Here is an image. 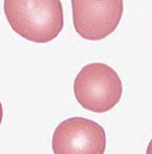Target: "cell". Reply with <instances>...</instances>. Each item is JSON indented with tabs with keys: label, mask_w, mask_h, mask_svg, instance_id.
<instances>
[{
	"label": "cell",
	"mask_w": 152,
	"mask_h": 154,
	"mask_svg": "<svg viewBox=\"0 0 152 154\" xmlns=\"http://www.w3.org/2000/svg\"><path fill=\"white\" fill-rule=\"evenodd\" d=\"M4 13L11 28L33 42H51L64 27L60 0H4Z\"/></svg>",
	"instance_id": "6da1fadb"
},
{
	"label": "cell",
	"mask_w": 152,
	"mask_h": 154,
	"mask_svg": "<svg viewBox=\"0 0 152 154\" xmlns=\"http://www.w3.org/2000/svg\"><path fill=\"white\" fill-rule=\"evenodd\" d=\"M78 103L88 111L105 113L119 103L123 85L118 74L110 66L93 63L85 66L74 82Z\"/></svg>",
	"instance_id": "7a4b0ae2"
},
{
	"label": "cell",
	"mask_w": 152,
	"mask_h": 154,
	"mask_svg": "<svg viewBox=\"0 0 152 154\" xmlns=\"http://www.w3.org/2000/svg\"><path fill=\"white\" fill-rule=\"evenodd\" d=\"M74 27L87 40H101L113 33L123 15V0H71Z\"/></svg>",
	"instance_id": "3957f363"
},
{
	"label": "cell",
	"mask_w": 152,
	"mask_h": 154,
	"mask_svg": "<svg viewBox=\"0 0 152 154\" xmlns=\"http://www.w3.org/2000/svg\"><path fill=\"white\" fill-rule=\"evenodd\" d=\"M107 138L104 128L83 117L63 121L52 135L54 154H104Z\"/></svg>",
	"instance_id": "277c9868"
},
{
	"label": "cell",
	"mask_w": 152,
	"mask_h": 154,
	"mask_svg": "<svg viewBox=\"0 0 152 154\" xmlns=\"http://www.w3.org/2000/svg\"><path fill=\"white\" fill-rule=\"evenodd\" d=\"M2 119H3V107H2V104L0 102V125L2 123Z\"/></svg>",
	"instance_id": "5b68a950"
}]
</instances>
